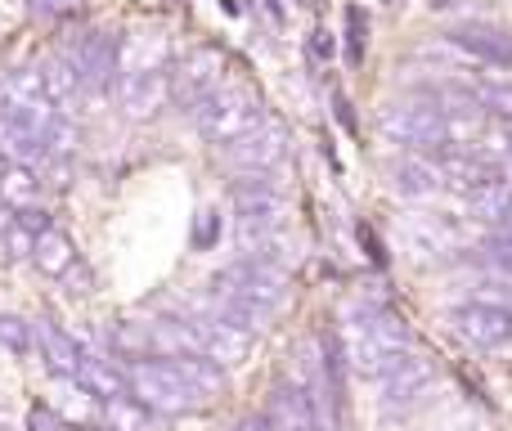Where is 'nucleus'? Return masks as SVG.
I'll return each mask as SVG.
<instances>
[{
	"mask_svg": "<svg viewBox=\"0 0 512 431\" xmlns=\"http://www.w3.org/2000/svg\"><path fill=\"white\" fill-rule=\"evenodd\" d=\"M337 337H342L351 373L355 378H373V382H382L414 351V333H409L405 315H396L391 306H355L337 324Z\"/></svg>",
	"mask_w": 512,
	"mask_h": 431,
	"instance_id": "1",
	"label": "nucleus"
},
{
	"mask_svg": "<svg viewBox=\"0 0 512 431\" xmlns=\"http://www.w3.org/2000/svg\"><path fill=\"white\" fill-rule=\"evenodd\" d=\"M189 117H194L198 135H203L207 144L225 149V144L243 140V135L265 122V104H261V90L243 86V81H225V86L212 90Z\"/></svg>",
	"mask_w": 512,
	"mask_h": 431,
	"instance_id": "2",
	"label": "nucleus"
},
{
	"mask_svg": "<svg viewBox=\"0 0 512 431\" xmlns=\"http://www.w3.org/2000/svg\"><path fill=\"white\" fill-rule=\"evenodd\" d=\"M126 369V387L131 400H140L153 418H180V414H198L203 409V391L189 387L167 360H122Z\"/></svg>",
	"mask_w": 512,
	"mask_h": 431,
	"instance_id": "3",
	"label": "nucleus"
},
{
	"mask_svg": "<svg viewBox=\"0 0 512 431\" xmlns=\"http://www.w3.org/2000/svg\"><path fill=\"white\" fill-rule=\"evenodd\" d=\"M212 292H221V297H234V301H248V306L265 310V315H274V310L288 301L292 292V279L283 265H270V261H248V256H239V261H230L225 270L212 274V283H207Z\"/></svg>",
	"mask_w": 512,
	"mask_h": 431,
	"instance_id": "4",
	"label": "nucleus"
},
{
	"mask_svg": "<svg viewBox=\"0 0 512 431\" xmlns=\"http://www.w3.org/2000/svg\"><path fill=\"white\" fill-rule=\"evenodd\" d=\"M117 50H122V41H117L113 32H104V27H95V32H86V36L63 45L59 59L77 72L81 95L99 99L117 86Z\"/></svg>",
	"mask_w": 512,
	"mask_h": 431,
	"instance_id": "5",
	"label": "nucleus"
},
{
	"mask_svg": "<svg viewBox=\"0 0 512 431\" xmlns=\"http://www.w3.org/2000/svg\"><path fill=\"white\" fill-rule=\"evenodd\" d=\"M292 149V135L283 122H261L256 131H248L243 140L225 144L221 149V167H230L234 176H270V171H283Z\"/></svg>",
	"mask_w": 512,
	"mask_h": 431,
	"instance_id": "6",
	"label": "nucleus"
},
{
	"mask_svg": "<svg viewBox=\"0 0 512 431\" xmlns=\"http://www.w3.org/2000/svg\"><path fill=\"white\" fill-rule=\"evenodd\" d=\"M450 328L472 351H504L512 342V306H499V301H486V297L459 301L450 310Z\"/></svg>",
	"mask_w": 512,
	"mask_h": 431,
	"instance_id": "7",
	"label": "nucleus"
},
{
	"mask_svg": "<svg viewBox=\"0 0 512 431\" xmlns=\"http://www.w3.org/2000/svg\"><path fill=\"white\" fill-rule=\"evenodd\" d=\"M221 86H225V54L216 50V45H198V50H189L185 59L171 68V99H176L180 108H189V113Z\"/></svg>",
	"mask_w": 512,
	"mask_h": 431,
	"instance_id": "8",
	"label": "nucleus"
},
{
	"mask_svg": "<svg viewBox=\"0 0 512 431\" xmlns=\"http://www.w3.org/2000/svg\"><path fill=\"white\" fill-rule=\"evenodd\" d=\"M378 387H382V414H396V409L405 414V409L423 405L427 391L436 387V360L423 351H409Z\"/></svg>",
	"mask_w": 512,
	"mask_h": 431,
	"instance_id": "9",
	"label": "nucleus"
},
{
	"mask_svg": "<svg viewBox=\"0 0 512 431\" xmlns=\"http://www.w3.org/2000/svg\"><path fill=\"white\" fill-rule=\"evenodd\" d=\"M180 319H185V328H189V337H194L198 355L216 360L221 369H234V364L248 360L252 333H243V328H234V324H221V319H207V315H198V310H189V306L180 310Z\"/></svg>",
	"mask_w": 512,
	"mask_h": 431,
	"instance_id": "10",
	"label": "nucleus"
},
{
	"mask_svg": "<svg viewBox=\"0 0 512 431\" xmlns=\"http://www.w3.org/2000/svg\"><path fill=\"white\" fill-rule=\"evenodd\" d=\"M445 41H450L472 68H512V36L495 23H481V18L454 23L450 32H445Z\"/></svg>",
	"mask_w": 512,
	"mask_h": 431,
	"instance_id": "11",
	"label": "nucleus"
},
{
	"mask_svg": "<svg viewBox=\"0 0 512 431\" xmlns=\"http://www.w3.org/2000/svg\"><path fill=\"white\" fill-rule=\"evenodd\" d=\"M405 234H409V243L427 256H459V252H468V243H472L468 225L445 212H414L405 220Z\"/></svg>",
	"mask_w": 512,
	"mask_h": 431,
	"instance_id": "12",
	"label": "nucleus"
},
{
	"mask_svg": "<svg viewBox=\"0 0 512 431\" xmlns=\"http://www.w3.org/2000/svg\"><path fill=\"white\" fill-rule=\"evenodd\" d=\"M117 104L126 108L131 122L153 117L162 104L171 99V72H131V77H117Z\"/></svg>",
	"mask_w": 512,
	"mask_h": 431,
	"instance_id": "13",
	"label": "nucleus"
},
{
	"mask_svg": "<svg viewBox=\"0 0 512 431\" xmlns=\"http://www.w3.org/2000/svg\"><path fill=\"white\" fill-rule=\"evenodd\" d=\"M36 351L50 364L54 378H77L81 360H86V342L77 333H68L63 324H54V319H36Z\"/></svg>",
	"mask_w": 512,
	"mask_h": 431,
	"instance_id": "14",
	"label": "nucleus"
},
{
	"mask_svg": "<svg viewBox=\"0 0 512 431\" xmlns=\"http://www.w3.org/2000/svg\"><path fill=\"white\" fill-rule=\"evenodd\" d=\"M261 418H265V427L270 431H324L319 427V418H315V409H310V400L301 396L292 382H279V387L270 391Z\"/></svg>",
	"mask_w": 512,
	"mask_h": 431,
	"instance_id": "15",
	"label": "nucleus"
},
{
	"mask_svg": "<svg viewBox=\"0 0 512 431\" xmlns=\"http://www.w3.org/2000/svg\"><path fill=\"white\" fill-rule=\"evenodd\" d=\"M77 378L86 382L90 396H95L99 405H113V400L131 396V387H126V369L113 351H95V346H86V360H81Z\"/></svg>",
	"mask_w": 512,
	"mask_h": 431,
	"instance_id": "16",
	"label": "nucleus"
},
{
	"mask_svg": "<svg viewBox=\"0 0 512 431\" xmlns=\"http://www.w3.org/2000/svg\"><path fill=\"white\" fill-rule=\"evenodd\" d=\"M131 72H171V45L162 32H135L117 50V77Z\"/></svg>",
	"mask_w": 512,
	"mask_h": 431,
	"instance_id": "17",
	"label": "nucleus"
},
{
	"mask_svg": "<svg viewBox=\"0 0 512 431\" xmlns=\"http://www.w3.org/2000/svg\"><path fill=\"white\" fill-rule=\"evenodd\" d=\"M36 77H41V90L50 95V104L59 108L63 117H72L77 113V104L86 95H81V81H77V72L68 68V63L59 59V54H50V59H41L36 63Z\"/></svg>",
	"mask_w": 512,
	"mask_h": 431,
	"instance_id": "18",
	"label": "nucleus"
},
{
	"mask_svg": "<svg viewBox=\"0 0 512 431\" xmlns=\"http://www.w3.org/2000/svg\"><path fill=\"white\" fill-rule=\"evenodd\" d=\"M32 265L45 274V279H68V274L81 265L77 243H72L63 229H45V234L36 238V247H32Z\"/></svg>",
	"mask_w": 512,
	"mask_h": 431,
	"instance_id": "19",
	"label": "nucleus"
},
{
	"mask_svg": "<svg viewBox=\"0 0 512 431\" xmlns=\"http://www.w3.org/2000/svg\"><path fill=\"white\" fill-rule=\"evenodd\" d=\"M391 189H396L400 198H436L441 194V185H436V176H432V162H427L423 153H405L400 162H391Z\"/></svg>",
	"mask_w": 512,
	"mask_h": 431,
	"instance_id": "20",
	"label": "nucleus"
},
{
	"mask_svg": "<svg viewBox=\"0 0 512 431\" xmlns=\"http://www.w3.org/2000/svg\"><path fill=\"white\" fill-rule=\"evenodd\" d=\"M54 409H59L72 427H90L99 414H104L81 378H54Z\"/></svg>",
	"mask_w": 512,
	"mask_h": 431,
	"instance_id": "21",
	"label": "nucleus"
},
{
	"mask_svg": "<svg viewBox=\"0 0 512 431\" xmlns=\"http://www.w3.org/2000/svg\"><path fill=\"white\" fill-rule=\"evenodd\" d=\"M468 203V216L477 220V225H504V216H508V207H512V176H499V180H490L486 189H477L472 198H463Z\"/></svg>",
	"mask_w": 512,
	"mask_h": 431,
	"instance_id": "22",
	"label": "nucleus"
},
{
	"mask_svg": "<svg viewBox=\"0 0 512 431\" xmlns=\"http://www.w3.org/2000/svg\"><path fill=\"white\" fill-rule=\"evenodd\" d=\"M0 203L9 207V212H27V207L41 203V176H36L32 167H14L9 162L5 176H0Z\"/></svg>",
	"mask_w": 512,
	"mask_h": 431,
	"instance_id": "23",
	"label": "nucleus"
},
{
	"mask_svg": "<svg viewBox=\"0 0 512 431\" xmlns=\"http://www.w3.org/2000/svg\"><path fill=\"white\" fill-rule=\"evenodd\" d=\"M171 369L180 373V378L189 382V387H198L203 396H216V391H225V369L216 360H207V355H198V351H189V355H171Z\"/></svg>",
	"mask_w": 512,
	"mask_h": 431,
	"instance_id": "24",
	"label": "nucleus"
},
{
	"mask_svg": "<svg viewBox=\"0 0 512 431\" xmlns=\"http://www.w3.org/2000/svg\"><path fill=\"white\" fill-rule=\"evenodd\" d=\"M0 346L9 355H18V360H27L36 351V324L23 315H0Z\"/></svg>",
	"mask_w": 512,
	"mask_h": 431,
	"instance_id": "25",
	"label": "nucleus"
},
{
	"mask_svg": "<svg viewBox=\"0 0 512 431\" xmlns=\"http://www.w3.org/2000/svg\"><path fill=\"white\" fill-rule=\"evenodd\" d=\"M149 418H153L149 409H144L140 400H131V396L104 405V427L108 431H149Z\"/></svg>",
	"mask_w": 512,
	"mask_h": 431,
	"instance_id": "26",
	"label": "nucleus"
},
{
	"mask_svg": "<svg viewBox=\"0 0 512 431\" xmlns=\"http://www.w3.org/2000/svg\"><path fill=\"white\" fill-rule=\"evenodd\" d=\"M364 50H369V18L360 5H346V59H351V68L364 63Z\"/></svg>",
	"mask_w": 512,
	"mask_h": 431,
	"instance_id": "27",
	"label": "nucleus"
},
{
	"mask_svg": "<svg viewBox=\"0 0 512 431\" xmlns=\"http://www.w3.org/2000/svg\"><path fill=\"white\" fill-rule=\"evenodd\" d=\"M27 431H77L54 405H32L27 409Z\"/></svg>",
	"mask_w": 512,
	"mask_h": 431,
	"instance_id": "28",
	"label": "nucleus"
},
{
	"mask_svg": "<svg viewBox=\"0 0 512 431\" xmlns=\"http://www.w3.org/2000/svg\"><path fill=\"white\" fill-rule=\"evenodd\" d=\"M216 243H221V212H203L194 225V247L198 252H212Z\"/></svg>",
	"mask_w": 512,
	"mask_h": 431,
	"instance_id": "29",
	"label": "nucleus"
},
{
	"mask_svg": "<svg viewBox=\"0 0 512 431\" xmlns=\"http://www.w3.org/2000/svg\"><path fill=\"white\" fill-rule=\"evenodd\" d=\"M360 247L369 252V261L378 265V270H387V247H382V238H378L373 225H360Z\"/></svg>",
	"mask_w": 512,
	"mask_h": 431,
	"instance_id": "30",
	"label": "nucleus"
},
{
	"mask_svg": "<svg viewBox=\"0 0 512 431\" xmlns=\"http://www.w3.org/2000/svg\"><path fill=\"white\" fill-rule=\"evenodd\" d=\"M310 59L315 63L333 59V32H328V27H315V32H310Z\"/></svg>",
	"mask_w": 512,
	"mask_h": 431,
	"instance_id": "31",
	"label": "nucleus"
},
{
	"mask_svg": "<svg viewBox=\"0 0 512 431\" xmlns=\"http://www.w3.org/2000/svg\"><path fill=\"white\" fill-rule=\"evenodd\" d=\"M5 247H14V252H9V256H32L36 234H27V229L14 220V229H9V234H5Z\"/></svg>",
	"mask_w": 512,
	"mask_h": 431,
	"instance_id": "32",
	"label": "nucleus"
},
{
	"mask_svg": "<svg viewBox=\"0 0 512 431\" xmlns=\"http://www.w3.org/2000/svg\"><path fill=\"white\" fill-rule=\"evenodd\" d=\"M32 9H36V14L59 18V14H68V9H72V0H32Z\"/></svg>",
	"mask_w": 512,
	"mask_h": 431,
	"instance_id": "33",
	"label": "nucleus"
},
{
	"mask_svg": "<svg viewBox=\"0 0 512 431\" xmlns=\"http://www.w3.org/2000/svg\"><path fill=\"white\" fill-rule=\"evenodd\" d=\"M499 229H504V234H512V207H508V216H504V225H499Z\"/></svg>",
	"mask_w": 512,
	"mask_h": 431,
	"instance_id": "34",
	"label": "nucleus"
},
{
	"mask_svg": "<svg viewBox=\"0 0 512 431\" xmlns=\"http://www.w3.org/2000/svg\"><path fill=\"white\" fill-rule=\"evenodd\" d=\"M391 5H400V0H391Z\"/></svg>",
	"mask_w": 512,
	"mask_h": 431,
	"instance_id": "35",
	"label": "nucleus"
}]
</instances>
